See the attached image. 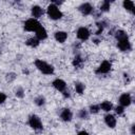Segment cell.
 <instances>
[{
  "mask_svg": "<svg viewBox=\"0 0 135 135\" xmlns=\"http://www.w3.org/2000/svg\"><path fill=\"white\" fill-rule=\"evenodd\" d=\"M114 35H115V38L117 40V47L121 52L132 51V43L129 39L128 34L123 30H117Z\"/></svg>",
  "mask_w": 135,
  "mask_h": 135,
  "instance_id": "cell-1",
  "label": "cell"
},
{
  "mask_svg": "<svg viewBox=\"0 0 135 135\" xmlns=\"http://www.w3.org/2000/svg\"><path fill=\"white\" fill-rule=\"evenodd\" d=\"M115 113L117 114V115H122L123 113H124V108L123 107H121V105H117L116 108H115Z\"/></svg>",
  "mask_w": 135,
  "mask_h": 135,
  "instance_id": "cell-27",
  "label": "cell"
},
{
  "mask_svg": "<svg viewBox=\"0 0 135 135\" xmlns=\"http://www.w3.org/2000/svg\"><path fill=\"white\" fill-rule=\"evenodd\" d=\"M62 95H63V97H64V98H70V96H71L70 92H69V91H66V90L62 93Z\"/></svg>",
  "mask_w": 135,
  "mask_h": 135,
  "instance_id": "cell-29",
  "label": "cell"
},
{
  "mask_svg": "<svg viewBox=\"0 0 135 135\" xmlns=\"http://www.w3.org/2000/svg\"><path fill=\"white\" fill-rule=\"evenodd\" d=\"M103 120H104V123H105V124H107L109 128H111V129H114V128L116 127V123H117V119H116V117H115L113 114H111V113H108V114L104 116Z\"/></svg>",
  "mask_w": 135,
  "mask_h": 135,
  "instance_id": "cell-12",
  "label": "cell"
},
{
  "mask_svg": "<svg viewBox=\"0 0 135 135\" xmlns=\"http://www.w3.org/2000/svg\"><path fill=\"white\" fill-rule=\"evenodd\" d=\"M88 111L90 114H98L100 112V107L99 104H91Z\"/></svg>",
  "mask_w": 135,
  "mask_h": 135,
  "instance_id": "cell-24",
  "label": "cell"
},
{
  "mask_svg": "<svg viewBox=\"0 0 135 135\" xmlns=\"http://www.w3.org/2000/svg\"><path fill=\"white\" fill-rule=\"evenodd\" d=\"M59 117L62 121L64 122H69L73 119V112L71 111V109L69 108H64L60 111V114H59Z\"/></svg>",
  "mask_w": 135,
  "mask_h": 135,
  "instance_id": "cell-11",
  "label": "cell"
},
{
  "mask_svg": "<svg viewBox=\"0 0 135 135\" xmlns=\"http://www.w3.org/2000/svg\"><path fill=\"white\" fill-rule=\"evenodd\" d=\"M35 37L39 40V41H42V40H45L47 38V31L43 27V26H40L36 32H35Z\"/></svg>",
  "mask_w": 135,
  "mask_h": 135,
  "instance_id": "cell-15",
  "label": "cell"
},
{
  "mask_svg": "<svg viewBox=\"0 0 135 135\" xmlns=\"http://www.w3.org/2000/svg\"><path fill=\"white\" fill-rule=\"evenodd\" d=\"M91 36V32L88 27L85 26H80L77 28L76 32V37L80 40V41H86Z\"/></svg>",
  "mask_w": 135,
  "mask_h": 135,
  "instance_id": "cell-7",
  "label": "cell"
},
{
  "mask_svg": "<svg viewBox=\"0 0 135 135\" xmlns=\"http://www.w3.org/2000/svg\"><path fill=\"white\" fill-rule=\"evenodd\" d=\"M77 135H90L86 131H84V130H81V131H79L78 133H77Z\"/></svg>",
  "mask_w": 135,
  "mask_h": 135,
  "instance_id": "cell-30",
  "label": "cell"
},
{
  "mask_svg": "<svg viewBox=\"0 0 135 135\" xmlns=\"http://www.w3.org/2000/svg\"><path fill=\"white\" fill-rule=\"evenodd\" d=\"M31 14H32V18H35L38 20L40 17H42V15L44 14V11L39 5H33L31 8Z\"/></svg>",
  "mask_w": 135,
  "mask_h": 135,
  "instance_id": "cell-13",
  "label": "cell"
},
{
  "mask_svg": "<svg viewBox=\"0 0 135 135\" xmlns=\"http://www.w3.org/2000/svg\"><path fill=\"white\" fill-rule=\"evenodd\" d=\"M82 64H83V59H82V57L80 56V55H76L75 57H74V59H73V65L75 66V68H81L82 66Z\"/></svg>",
  "mask_w": 135,
  "mask_h": 135,
  "instance_id": "cell-20",
  "label": "cell"
},
{
  "mask_svg": "<svg viewBox=\"0 0 135 135\" xmlns=\"http://www.w3.org/2000/svg\"><path fill=\"white\" fill-rule=\"evenodd\" d=\"M34 64H35L36 69L44 75H53L55 72V68L42 59H36L34 61Z\"/></svg>",
  "mask_w": 135,
  "mask_h": 135,
  "instance_id": "cell-2",
  "label": "cell"
},
{
  "mask_svg": "<svg viewBox=\"0 0 135 135\" xmlns=\"http://www.w3.org/2000/svg\"><path fill=\"white\" fill-rule=\"evenodd\" d=\"M40 26H42L41 23L39 22V20H37L35 18H28L23 23V28L26 32H31V33H35Z\"/></svg>",
  "mask_w": 135,
  "mask_h": 135,
  "instance_id": "cell-4",
  "label": "cell"
},
{
  "mask_svg": "<svg viewBox=\"0 0 135 135\" xmlns=\"http://www.w3.org/2000/svg\"><path fill=\"white\" fill-rule=\"evenodd\" d=\"M122 6L126 11L130 12L131 14H134V8H135V4L133 1H130V0H124L122 2Z\"/></svg>",
  "mask_w": 135,
  "mask_h": 135,
  "instance_id": "cell-16",
  "label": "cell"
},
{
  "mask_svg": "<svg viewBox=\"0 0 135 135\" xmlns=\"http://www.w3.org/2000/svg\"><path fill=\"white\" fill-rule=\"evenodd\" d=\"M78 9L81 13V15H83V16H90V15H92L94 13V6L89 2L81 3L78 6Z\"/></svg>",
  "mask_w": 135,
  "mask_h": 135,
  "instance_id": "cell-8",
  "label": "cell"
},
{
  "mask_svg": "<svg viewBox=\"0 0 135 135\" xmlns=\"http://www.w3.org/2000/svg\"><path fill=\"white\" fill-rule=\"evenodd\" d=\"M118 103L119 105L123 107V108H127L129 107L131 103H132V96L130 93H122L119 98H118Z\"/></svg>",
  "mask_w": 135,
  "mask_h": 135,
  "instance_id": "cell-10",
  "label": "cell"
},
{
  "mask_svg": "<svg viewBox=\"0 0 135 135\" xmlns=\"http://www.w3.org/2000/svg\"><path fill=\"white\" fill-rule=\"evenodd\" d=\"M16 77H17V75L15 74V73H7L6 74V76H5V78H6V81H8V82H13L15 79H16Z\"/></svg>",
  "mask_w": 135,
  "mask_h": 135,
  "instance_id": "cell-26",
  "label": "cell"
},
{
  "mask_svg": "<svg viewBox=\"0 0 135 135\" xmlns=\"http://www.w3.org/2000/svg\"><path fill=\"white\" fill-rule=\"evenodd\" d=\"M34 103H35L36 105H38V107H42V105H44V104H45V97L42 96V95L37 96V97L34 99Z\"/></svg>",
  "mask_w": 135,
  "mask_h": 135,
  "instance_id": "cell-22",
  "label": "cell"
},
{
  "mask_svg": "<svg viewBox=\"0 0 135 135\" xmlns=\"http://www.w3.org/2000/svg\"><path fill=\"white\" fill-rule=\"evenodd\" d=\"M111 70H112V63H111V61H109V60H103V61L98 65V68L96 69L95 73H96L97 75H105V74H108Z\"/></svg>",
  "mask_w": 135,
  "mask_h": 135,
  "instance_id": "cell-6",
  "label": "cell"
},
{
  "mask_svg": "<svg viewBox=\"0 0 135 135\" xmlns=\"http://www.w3.org/2000/svg\"><path fill=\"white\" fill-rule=\"evenodd\" d=\"M84 90H85V84L80 82V81H76L75 82V92L79 95H82L84 93Z\"/></svg>",
  "mask_w": 135,
  "mask_h": 135,
  "instance_id": "cell-18",
  "label": "cell"
},
{
  "mask_svg": "<svg viewBox=\"0 0 135 135\" xmlns=\"http://www.w3.org/2000/svg\"><path fill=\"white\" fill-rule=\"evenodd\" d=\"M25 43H26V45H28V46H31V47H37V46L40 44V41H39L36 37H31V38H28V39L25 41Z\"/></svg>",
  "mask_w": 135,
  "mask_h": 135,
  "instance_id": "cell-19",
  "label": "cell"
},
{
  "mask_svg": "<svg viewBox=\"0 0 135 135\" xmlns=\"http://www.w3.org/2000/svg\"><path fill=\"white\" fill-rule=\"evenodd\" d=\"M89 116H90V113H89V111H88L86 109H81V110H79V112H78V117H79L80 119H88Z\"/></svg>",
  "mask_w": 135,
  "mask_h": 135,
  "instance_id": "cell-23",
  "label": "cell"
},
{
  "mask_svg": "<svg viewBox=\"0 0 135 135\" xmlns=\"http://www.w3.org/2000/svg\"><path fill=\"white\" fill-rule=\"evenodd\" d=\"M27 123L28 126L34 130V131H42L43 130V123L40 119L39 116L35 115V114H32L30 117H28V120H27Z\"/></svg>",
  "mask_w": 135,
  "mask_h": 135,
  "instance_id": "cell-5",
  "label": "cell"
},
{
  "mask_svg": "<svg viewBox=\"0 0 135 135\" xmlns=\"http://www.w3.org/2000/svg\"><path fill=\"white\" fill-rule=\"evenodd\" d=\"M52 85H53V88H54L56 91H58V92H60V93H63V92L66 90V82H65L63 79H61V78H56V79H54L53 82H52Z\"/></svg>",
  "mask_w": 135,
  "mask_h": 135,
  "instance_id": "cell-9",
  "label": "cell"
},
{
  "mask_svg": "<svg viewBox=\"0 0 135 135\" xmlns=\"http://www.w3.org/2000/svg\"><path fill=\"white\" fill-rule=\"evenodd\" d=\"M99 107H100V110L101 111H103V112H111V110L113 109V104H112V102L111 101H109V100H104V101H102L100 104H99Z\"/></svg>",
  "mask_w": 135,
  "mask_h": 135,
  "instance_id": "cell-17",
  "label": "cell"
},
{
  "mask_svg": "<svg viewBox=\"0 0 135 135\" xmlns=\"http://www.w3.org/2000/svg\"><path fill=\"white\" fill-rule=\"evenodd\" d=\"M15 95H16V97H18V98H23V97L25 96V91L23 90V88L17 86L16 90H15Z\"/></svg>",
  "mask_w": 135,
  "mask_h": 135,
  "instance_id": "cell-25",
  "label": "cell"
},
{
  "mask_svg": "<svg viewBox=\"0 0 135 135\" xmlns=\"http://www.w3.org/2000/svg\"><path fill=\"white\" fill-rule=\"evenodd\" d=\"M54 38H55V40L57 42L63 43L68 39V33L64 32V31H57V32L54 33Z\"/></svg>",
  "mask_w": 135,
  "mask_h": 135,
  "instance_id": "cell-14",
  "label": "cell"
},
{
  "mask_svg": "<svg viewBox=\"0 0 135 135\" xmlns=\"http://www.w3.org/2000/svg\"><path fill=\"white\" fill-rule=\"evenodd\" d=\"M110 8H111V3H110V1H108V0H104L101 4H100V12L101 13H108L109 11H110Z\"/></svg>",
  "mask_w": 135,
  "mask_h": 135,
  "instance_id": "cell-21",
  "label": "cell"
},
{
  "mask_svg": "<svg viewBox=\"0 0 135 135\" xmlns=\"http://www.w3.org/2000/svg\"><path fill=\"white\" fill-rule=\"evenodd\" d=\"M6 100V95L3 93V92H1L0 91V104H2V103H4V101Z\"/></svg>",
  "mask_w": 135,
  "mask_h": 135,
  "instance_id": "cell-28",
  "label": "cell"
},
{
  "mask_svg": "<svg viewBox=\"0 0 135 135\" xmlns=\"http://www.w3.org/2000/svg\"><path fill=\"white\" fill-rule=\"evenodd\" d=\"M46 15L51 20H59L62 18L63 14L61 12V9L59 8V6H57L54 3H51L47 8H46Z\"/></svg>",
  "mask_w": 135,
  "mask_h": 135,
  "instance_id": "cell-3",
  "label": "cell"
}]
</instances>
